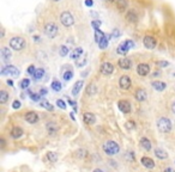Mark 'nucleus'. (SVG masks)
<instances>
[{
    "label": "nucleus",
    "mask_w": 175,
    "mask_h": 172,
    "mask_svg": "<svg viewBox=\"0 0 175 172\" xmlns=\"http://www.w3.org/2000/svg\"><path fill=\"white\" fill-rule=\"evenodd\" d=\"M125 42H126V45H127L130 49L134 48V42H132L131 40H127V41H125Z\"/></svg>",
    "instance_id": "49"
},
{
    "label": "nucleus",
    "mask_w": 175,
    "mask_h": 172,
    "mask_svg": "<svg viewBox=\"0 0 175 172\" xmlns=\"http://www.w3.org/2000/svg\"><path fill=\"white\" fill-rule=\"evenodd\" d=\"M7 84H9V85H13V81H12V80H10V79H9V80H7Z\"/></svg>",
    "instance_id": "55"
},
{
    "label": "nucleus",
    "mask_w": 175,
    "mask_h": 172,
    "mask_svg": "<svg viewBox=\"0 0 175 172\" xmlns=\"http://www.w3.org/2000/svg\"><path fill=\"white\" fill-rule=\"evenodd\" d=\"M106 1H108V2H112V1H115V0H106Z\"/></svg>",
    "instance_id": "58"
},
{
    "label": "nucleus",
    "mask_w": 175,
    "mask_h": 172,
    "mask_svg": "<svg viewBox=\"0 0 175 172\" xmlns=\"http://www.w3.org/2000/svg\"><path fill=\"white\" fill-rule=\"evenodd\" d=\"M157 128L161 133H169L173 128V124H172L169 118L161 117L158 118V121H157Z\"/></svg>",
    "instance_id": "2"
},
{
    "label": "nucleus",
    "mask_w": 175,
    "mask_h": 172,
    "mask_svg": "<svg viewBox=\"0 0 175 172\" xmlns=\"http://www.w3.org/2000/svg\"><path fill=\"white\" fill-rule=\"evenodd\" d=\"M126 128L127 129H134L136 128V123H134L133 121H128V122H126Z\"/></svg>",
    "instance_id": "47"
},
{
    "label": "nucleus",
    "mask_w": 175,
    "mask_h": 172,
    "mask_svg": "<svg viewBox=\"0 0 175 172\" xmlns=\"http://www.w3.org/2000/svg\"><path fill=\"white\" fill-rule=\"evenodd\" d=\"M100 71L103 75H110L114 72V66L110 62H103L100 67Z\"/></svg>",
    "instance_id": "8"
},
{
    "label": "nucleus",
    "mask_w": 175,
    "mask_h": 172,
    "mask_svg": "<svg viewBox=\"0 0 175 172\" xmlns=\"http://www.w3.org/2000/svg\"><path fill=\"white\" fill-rule=\"evenodd\" d=\"M71 118H72V119H75V115H73V112H71Z\"/></svg>",
    "instance_id": "57"
},
{
    "label": "nucleus",
    "mask_w": 175,
    "mask_h": 172,
    "mask_svg": "<svg viewBox=\"0 0 175 172\" xmlns=\"http://www.w3.org/2000/svg\"><path fill=\"white\" fill-rule=\"evenodd\" d=\"M19 73H21L19 69H18L17 67L12 66V64H9V66H6V67H2V69H1V75L10 74L12 75V76H18Z\"/></svg>",
    "instance_id": "6"
},
{
    "label": "nucleus",
    "mask_w": 175,
    "mask_h": 172,
    "mask_svg": "<svg viewBox=\"0 0 175 172\" xmlns=\"http://www.w3.org/2000/svg\"><path fill=\"white\" fill-rule=\"evenodd\" d=\"M56 105L60 108V109H64V110L66 109L65 102H64V100H61V99H58V100H56Z\"/></svg>",
    "instance_id": "45"
},
{
    "label": "nucleus",
    "mask_w": 175,
    "mask_h": 172,
    "mask_svg": "<svg viewBox=\"0 0 175 172\" xmlns=\"http://www.w3.org/2000/svg\"><path fill=\"white\" fill-rule=\"evenodd\" d=\"M91 25H92V28H94L95 30H97V29H100L101 22H100V21H92V22H91Z\"/></svg>",
    "instance_id": "46"
},
{
    "label": "nucleus",
    "mask_w": 175,
    "mask_h": 172,
    "mask_svg": "<svg viewBox=\"0 0 175 172\" xmlns=\"http://www.w3.org/2000/svg\"><path fill=\"white\" fill-rule=\"evenodd\" d=\"M1 57H2L4 62H9L11 60L12 53L11 50H10V48H7V47H2L1 48Z\"/></svg>",
    "instance_id": "15"
},
{
    "label": "nucleus",
    "mask_w": 175,
    "mask_h": 172,
    "mask_svg": "<svg viewBox=\"0 0 175 172\" xmlns=\"http://www.w3.org/2000/svg\"><path fill=\"white\" fill-rule=\"evenodd\" d=\"M52 88L54 90L55 92H60L61 88H63V85H61V83H60L59 80H54V81L52 83Z\"/></svg>",
    "instance_id": "33"
},
{
    "label": "nucleus",
    "mask_w": 175,
    "mask_h": 172,
    "mask_svg": "<svg viewBox=\"0 0 175 172\" xmlns=\"http://www.w3.org/2000/svg\"><path fill=\"white\" fill-rule=\"evenodd\" d=\"M68 53H70V49H68L67 45H61V47H60V50H59L60 56H67Z\"/></svg>",
    "instance_id": "36"
},
{
    "label": "nucleus",
    "mask_w": 175,
    "mask_h": 172,
    "mask_svg": "<svg viewBox=\"0 0 175 172\" xmlns=\"http://www.w3.org/2000/svg\"><path fill=\"white\" fill-rule=\"evenodd\" d=\"M21 105H22V103H21L19 100H14V102L12 103V108H13V109H19Z\"/></svg>",
    "instance_id": "48"
},
{
    "label": "nucleus",
    "mask_w": 175,
    "mask_h": 172,
    "mask_svg": "<svg viewBox=\"0 0 175 172\" xmlns=\"http://www.w3.org/2000/svg\"><path fill=\"white\" fill-rule=\"evenodd\" d=\"M155 155H156L158 159H161V160L168 158V153L164 150H161V148H156V150H155Z\"/></svg>",
    "instance_id": "23"
},
{
    "label": "nucleus",
    "mask_w": 175,
    "mask_h": 172,
    "mask_svg": "<svg viewBox=\"0 0 175 172\" xmlns=\"http://www.w3.org/2000/svg\"><path fill=\"white\" fill-rule=\"evenodd\" d=\"M52 1H55V2H56V1H60V0H52Z\"/></svg>",
    "instance_id": "59"
},
{
    "label": "nucleus",
    "mask_w": 175,
    "mask_h": 172,
    "mask_svg": "<svg viewBox=\"0 0 175 172\" xmlns=\"http://www.w3.org/2000/svg\"><path fill=\"white\" fill-rule=\"evenodd\" d=\"M25 40L23 37H19V36H14L10 40V47H11L13 50H23L25 48Z\"/></svg>",
    "instance_id": "3"
},
{
    "label": "nucleus",
    "mask_w": 175,
    "mask_h": 172,
    "mask_svg": "<svg viewBox=\"0 0 175 172\" xmlns=\"http://www.w3.org/2000/svg\"><path fill=\"white\" fill-rule=\"evenodd\" d=\"M88 62V60H87V57H79L78 60H76V64H77V67H84L85 64H87Z\"/></svg>",
    "instance_id": "34"
},
{
    "label": "nucleus",
    "mask_w": 175,
    "mask_h": 172,
    "mask_svg": "<svg viewBox=\"0 0 175 172\" xmlns=\"http://www.w3.org/2000/svg\"><path fill=\"white\" fill-rule=\"evenodd\" d=\"M30 85V80L29 79H23L22 81H21V87L22 88H28Z\"/></svg>",
    "instance_id": "43"
},
{
    "label": "nucleus",
    "mask_w": 175,
    "mask_h": 172,
    "mask_svg": "<svg viewBox=\"0 0 175 172\" xmlns=\"http://www.w3.org/2000/svg\"><path fill=\"white\" fill-rule=\"evenodd\" d=\"M60 22H61V24H63L64 26L70 28V26H72V25L75 24V18H73V16L71 14V12L65 11V12H63L61 16H60Z\"/></svg>",
    "instance_id": "4"
},
{
    "label": "nucleus",
    "mask_w": 175,
    "mask_h": 172,
    "mask_svg": "<svg viewBox=\"0 0 175 172\" xmlns=\"http://www.w3.org/2000/svg\"><path fill=\"white\" fill-rule=\"evenodd\" d=\"M115 4H116L118 10L121 11V12H125V10L127 9L128 1H127V0H115Z\"/></svg>",
    "instance_id": "20"
},
{
    "label": "nucleus",
    "mask_w": 175,
    "mask_h": 172,
    "mask_svg": "<svg viewBox=\"0 0 175 172\" xmlns=\"http://www.w3.org/2000/svg\"><path fill=\"white\" fill-rule=\"evenodd\" d=\"M120 35H121V32L119 29H114V30L112 31V33L109 35V37H110V40H116V38L120 37Z\"/></svg>",
    "instance_id": "35"
},
{
    "label": "nucleus",
    "mask_w": 175,
    "mask_h": 172,
    "mask_svg": "<svg viewBox=\"0 0 175 172\" xmlns=\"http://www.w3.org/2000/svg\"><path fill=\"white\" fill-rule=\"evenodd\" d=\"M172 110H173V112L175 114V102H173V104H172Z\"/></svg>",
    "instance_id": "54"
},
{
    "label": "nucleus",
    "mask_w": 175,
    "mask_h": 172,
    "mask_svg": "<svg viewBox=\"0 0 175 172\" xmlns=\"http://www.w3.org/2000/svg\"><path fill=\"white\" fill-rule=\"evenodd\" d=\"M41 105H42L44 109L49 110V111H53V110H54V107H53L49 102H47V100H41Z\"/></svg>",
    "instance_id": "37"
},
{
    "label": "nucleus",
    "mask_w": 175,
    "mask_h": 172,
    "mask_svg": "<svg viewBox=\"0 0 175 172\" xmlns=\"http://www.w3.org/2000/svg\"><path fill=\"white\" fill-rule=\"evenodd\" d=\"M118 64L122 69H130L132 67V61L128 57H121L120 60L118 61Z\"/></svg>",
    "instance_id": "14"
},
{
    "label": "nucleus",
    "mask_w": 175,
    "mask_h": 172,
    "mask_svg": "<svg viewBox=\"0 0 175 172\" xmlns=\"http://www.w3.org/2000/svg\"><path fill=\"white\" fill-rule=\"evenodd\" d=\"M137 73L142 76H145L150 73V66L148 64H139L137 67Z\"/></svg>",
    "instance_id": "11"
},
{
    "label": "nucleus",
    "mask_w": 175,
    "mask_h": 172,
    "mask_svg": "<svg viewBox=\"0 0 175 172\" xmlns=\"http://www.w3.org/2000/svg\"><path fill=\"white\" fill-rule=\"evenodd\" d=\"M104 37H106V35L101 31L100 29L95 30V42L97 43V44H100V43H101V41H102Z\"/></svg>",
    "instance_id": "29"
},
{
    "label": "nucleus",
    "mask_w": 175,
    "mask_h": 172,
    "mask_svg": "<svg viewBox=\"0 0 175 172\" xmlns=\"http://www.w3.org/2000/svg\"><path fill=\"white\" fill-rule=\"evenodd\" d=\"M83 85H84L83 80H78L76 84H75V86H73V88H72V95H73L75 97H77V95L79 93V91L82 90Z\"/></svg>",
    "instance_id": "22"
},
{
    "label": "nucleus",
    "mask_w": 175,
    "mask_h": 172,
    "mask_svg": "<svg viewBox=\"0 0 175 172\" xmlns=\"http://www.w3.org/2000/svg\"><path fill=\"white\" fill-rule=\"evenodd\" d=\"M83 121L89 124V126H92V124H95V122H96V116L92 114V112H84V115H83Z\"/></svg>",
    "instance_id": "13"
},
{
    "label": "nucleus",
    "mask_w": 175,
    "mask_h": 172,
    "mask_svg": "<svg viewBox=\"0 0 175 172\" xmlns=\"http://www.w3.org/2000/svg\"><path fill=\"white\" fill-rule=\"evenodd\" d=\"M72 76H73V72H72L71 69H68V71H66L65 73H64V80L70 81V80L72 79Z\"/></svg>",
    "instance_id": "40"
},
{
    "label": "nucleus",
    "mask_w": 175,
    "mask_h": 172,
    "mask_svg": "<svg viewBox=\"0 0 175 172\" xmlns=\"http://www.w3.org/2000/svg\"><path fill=\"white\" fill-rule=\"evenodd\" d=\"M174 75H175V73H174Z\"/></svg>",
    "instance_id": "60"
},
{
    "label": "nucleus",
    "mask_w": 175,
    "mask_h": 172,
    "mask_svg": "<svg viewBox=\"0 0 175 172\" xmlns=\"http://www.w3.org/2000/svg\"><path fill=\"white\" fill-rule=\"evenodd\" d=\"M87 155H88V150H82V148H80V150H78L76 152V157L80 158V159H82V158H85Z\"/></svg>",
    "instance_id": "39"
},
{
    "label": "nucleus",
    "mask_w": 175,
    "mask_h": 172,
    "mask_svg": "<svg viewBox=\"0 0 175 172\" xmlns=\"http://www.w3.org/2000/svg\"><path fill=\"white\" fill-rule=\"evenodd\" d=\"M102 148H103L104 153L107 155H115V154H118L120 152V146L118 145V142L112 141V140L104 142L103 146H102Z\"/></svg>",
    "instance_id": "1"
},
{
    "label": "nucleus",
    "mask_w": 175,
    "mask_h": 172,
    "mask_svg": "<svg viewBox=\"0 0 175 172\" xmlns=\"http://www.w3.org/2000/svg\"><path fill=\"white\" fill-rule=\"evenodd\" d=\"M126 18L128 19V22H131V23H136V22L138 21L137 13H136V12H134L133 10L127 11V13H126Z\"/></svg>",
    "instance_id": "26"
},
{
    "label": "nucleus",
    "mask_w": 175,
    "mask_h": 172,
    "mask_svg": "<svg viewBox=\"0 0 175 172\" xmlns=\"http://www.w3.org/2000/svg\"><path fill=\"white\" fill-rule=\"evenodd\" d=\"M46 129H47L49 135H55L56 131H58V126L54 122H47L46 123Z\"/></svg>",
    "instance_id": "17"
},
{
    "label": "nucleus",
    "mask_w": 175,
    "mask_h": 172,
    "mask_svg": "<svg viewBox=\"0 0 175 172\" xmlns=\"http://www.w3.org/2000/svg\"><path fill=\"white\" fill-rule=\"evenodd\" d=\"M92 172H103V171H102L101 169H95V170H94Z\"/></svg>",
    "instance_id": "56"
},
{
    "label": "nucleus",
    "mask_w": 175,
    "mask_h": 172,
    "mask_svg": "<svg viewBox=\"0 0 175 172\" xmlns=\"http://www.w3.org/2000/svg\"><path fill=\"white\" fill-rule=\"evenodd\" d=\"M47 158H48V160L51 161V162H56V161H58V154H56L55 152L49 150V152L47 153Z\"/></svg>",
    "instance_id": "32"
},
{
    "label": "nucleus",
    "mask_w": 175,
    "mask_h": 172,
    "mask_svg": "<svg viewBox=\"0 0 175 172\" xmlns=\"http://www.w3.org/2000/svg\"><path fill=\"white\" fill-rule=\"evenodd\" d=\"M108 41H109V38H108V36H106L102 41H101V43L99 44L100 49H106L107 47H108Z\"/></svg>",
    "instance_id": "38"
},
{
    "label": "nucleus",
    "mask_w": 175,
    "mask_h": 172,
    "mask_svg": "<svg viewBox=\"0 0 175 172\" xmlns=\"http://www.w3.org/2000/svg\"><path fill=\"white\" fill-rule=\"evenodd\" d=\"M82 54H83V48H82V47H78V48H76V49L72 52L71 59H72V60H78Z\"/></svg>",
    "instance_id": "28"
},
{
    "label": "nucleus",
    "mask_w": 175,
    "mask_h": 172,
    "mask_svg": "<svg viewBox=\"0 0 175 172\" xmlns=\"http://www.w3.org/2000/svg\"><path fill=\"white\" fill-rule=\"evenodd\" d=\"M156 64H157V67H160V68H165V67L169 66V62L165 61V60H161V61H157Z\"/></svg>",
    "instance_id": "41"
},
{
    "label": "nucleus",
    "mask_w": 175,
    "mask_h": 172,
    "mask_svg": "<svg viewBox=\"0 0 175 172\" xmlns=\"http://www.w3.org/2000/svg\"><path fill=\"white\" fill-rule=\"evenodd\" d=\"M9 99V93L5 91V90H1L0 91V103L1 104H5Z\"/></svg>",
    "instance_id": "31"
},
{
    "label": "nucleus",
    "mask_w": 175,
    "mask_h": 172,
    "mask_svg": "<svg viewBox=\"0 0 175 172\" xmlns=\"http://www.w3.org/2000/svg\"><path fill=\"white\" fill-rule=\"evenodd\" d=\"M140 147L145 150H151V142H150V140L146 139V138H142L140 139Z\"/></svg>",
    "instance_id": "25"
},
{
    "label": "nucleus",
    "mask_w": 175,
    "mask_h": 172,
    "mask_svg": "<svg viewBox=\"0 0 175 172\" xmlns=\"http://www.w3.org/2000/svg\"><path fill=\"white\" fill-rule=\"evenodd\" d=\"M134 97H136V99L138 102H144V100H146L148 95H146V91L144 88H138L136 91V93H134Z\"/></svg>",
    "instance_id": "16"
},
{
    "label": "nucleus",
    "mask_w": 175,
    "mask_h": 172,
    "mask_svg": "<svg viewBox=\"0 0 175 172\" xmlns=\"http://www.w3.org/2000/svg\"><path fill=\"white\" fill-rule=\"evenodd\" d=\"M5 145H6L5 139H4V138H1V148H4V147H5Z\"/></svg>",
    "instance_id": "53"
},
{
    "label": "nucleus",
    "mask_w": 175,
    "mask_h": 172,
    "mask_svg": "<svg viewBox=\"0 0 175 172\" xmlns=\"http://www.w3.org/2000/svg\"><path fill=\"white\" fill-rule=\"evenodd\" d=\"M97 93V87L95 84H89L87 86V95L88 96H95Z\"/></svg>",
    "instance_id": "27"
},
{
    "label": "nucleus",
    "mask_w": 175,
    "mask_h": 172,
    "mask_svg": "<svg viewBox=\"0 0 175 172\" xmlns=\"http://www.w3.org/2000/svg\"><path fill=\"white\" fill-rule=\"evenodd\" d=\"M143 43H144L145 48H148V49H153L156 47V44H157L156 38L153 37V36H145L144 40H143Z\"/></svg>",
    "instance_id": "9"
},
{
    "label": "nucleus",
    "mask_w": 175,
    "mask_h": 172,
    "mask_svg": "<svg viewBox=\"0 0 175 172\" xmlns=\"http://www.w3.org/2000/svg\"><path fill=\"white\" fill-rule=\"evenodd\" d=\"M43 75H44V69L43 68H39V69H36V72H35V74L33 76L35 80H41Z\"/></svg>",
    "instance_id": "30"
},
{
    "label": "nucleus",
    "mask_w": 175,
    "mask_h": 172,
    "mask_svg": "<svg viewBox=\"0 0 175 172\" xmlns=\"http://www.w3.org/2000/svg\"><path fill=\"white\" fill-rule=\"evenodd\" d=\"M92 5H94V1H92V0H85V6L91 7Z\"/></svg>",
    "instance_id": "50"
},
{
    "label": "nucleus",
    "mask_w": 175,
    "mask_h": 172,
    "mask_svg": "<svg viewBox=\"0 0 175 172\" xmlns=\"http://www.w3.org/2000/svg\"><path fill=\"white\" fill-rule=\"evenodd\" d=\"M29 95H30V98H31L33 100H35V102L41 100V95H40V93H33V92L29 91Z\"/></svg>",
    "instance_id": "42"
},
{
    "label": "nucleus",
    "mask_w": 175,
    "mask_h": 172,
    "mask_svg": "<svg viewBox=\"0 0 175 172\" xmlns=\"http://www.w3.org/2000/svg\"><path fill=\"white\" fill-rule=\"evenodd\" d=\"M151 86H153V88L156 90V91H163V90H165V87H167V85H165V83H163V81H153V84H151Z\"/></svg>",
    "instance_id": "21"
},
{
    "label": "nucleus",
    "mask_w": 175,
    "mask_h": 172,
    "mask_svg": "<svg viewBox=\"0 0 175 172\" xmlns=\"http://www.w3.org/2000/svg\"><path fill=\"white\" fill-rule=\"evenodd\" d=\"M130 50V48L126 45V42H122L119 44V47H118V49H116V52H118V54H121V55H126L127 54V52Z\"/></svg>",
    "instance_id": "24"
},
{
    "label": "nucleus",
    "mask_w": 175,
    "mask_h": 172,
    "mask_svg": "<svg viewBox=\"0 0 175 172\" xmlns=\"http://www.w3.org/2000/svg\"><path fill=\"white\" fill-rule=\"evenodd\" d=\"M128 158H130V160H134V155L132 152H128Z\"/></svg>",
    "instance_id": "52"
},
{
    "label": "nucleus",
    "mask_w": 175,
    "mask_h": 172,
    "mask_svg": "<svg viewBox=\"0 0 175 172\" xmlns=\"http://www.w3.org/2000/svg\"><path fill=\"white\" fill-rule=\"evenodd\" d=\"M163 172H175V170H173V167H167V169H164Z\"/></svg>",
    "instance_id": "51"
},
{
    "label": "nucleus",
    "mask_w": 175,
    "mask_h": 172,
    "mask_svg": "<svg viewBox=\"0 0 175 172\" xmlns=\"http://www.w3.org/2000/svg\"><path fill=\"white\" fill-rule=\"evenodd\" d=\"M11 136L13 139H19L23 136V129L21 127H13L11 130Z\"/></svg>",
    "instance_id": "19"
},
{
    "label": "nucleus",
    "mask_w": 175,
    "mask_h": 172,
    "mask_svg": "<svg viewBox=\"0 0 175 172\" xmlns=\"http://www.w3.org/2000/svg\"><path fill=\"white\" fill-rule=\"evenodd\" d=\"M118 108L122 114H128L131 112V103L128 100H125V99H121L118 103Z\"/></svg>",
    "instance_id": "7"
},
{
    "label": "nucleus",
    "mask_w": 175,
    "mask_h": 172,
    "mask_svg": "<svg viewBox=\"0 0 175 172\" xmlns=\"http://www.w3.org/2000/svg\"><path fill=\"white\" fill-rule=\"evenodd\" d=\"M58 26L55 25L54 23H47L44 25V33L46 36H48L49 38H54L55 36L58 35Z\"/></svg>",
    "instance_id": "5"
},
{
    "label": "nucleus",
    "mask_w": 175,
    "mask_h": 172,
    "mask_svg": "<svg viewBox=\"0 0 175 172\" xmlns=\"http://www.w3.org/2000/svg\"><path fill=\"white\" fill-rule=\"evenodd\" d=\"M24 118H25V121H26L28 123H31V124L39 122V115H37L36 112H34V111L26 112V114L24 115Z\"/></svg>",
    "instance_id": "12"
},
{
    "label": "nucleus",
    "mask_w": 175,
    "mask_h": 172,
    "mask_svg": "<svg viewBox=\"0 0 175 172\" xmlns=\"http://www.w3.org/2000/svg\"><path fill=\"white\" fill-rule=\"evenodd\" d=\"M26 72H28V74L34 75V74H35V72H36V68H35V66H34V64H30V66L28 67Z\"/></svg>",
    "instance_id": "44"
},
{
    "label": "nucleus",
    "mask_w": 175,
    "mask_h": 172,
    "mask_svg": "<svg viewBox=\"0 0 175 172\" xmlns=\"http://www.w3.org/2000/svg\"><path fill=\"white\" fill-rule=\"evenodd\" d=\"M140 162H142L143 166L148 167V169H153L155 167V161L151 159V158H148V157H143L140 159Z\"/></svg>",
    "instance_id": "18"
},
{
    "label": "nucleus",
    "mask_w": 175,
    "mask_h": 172,
    "mask_svg": "<svg viewBox=\"0 0 175 172\" xmlns=\"http://www.w3.org/2000/svg\"><path fill=\"white\" fill-rule=\"evenodd\" d=\"M119 85H120V87L122 90H128L132 85L130 76L128 75H122L120 78V80H119Z\"/></svg>",
    "instance_id": "10"
}]
</instances>
